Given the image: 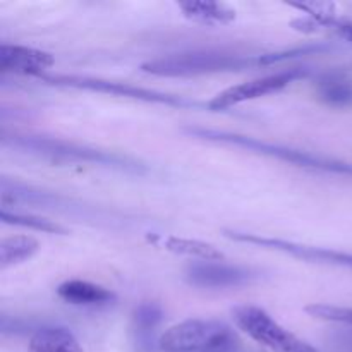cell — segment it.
I'll return each mask as SVG.
<instances>
[{
  "mask_svg": "<svg viewBox=\"0 0 352 352\" xmlns=\"http://www.w3.org/2000/svg\"><path fill=\"white\" fill-rule=\"evenodd\" d=\"M179 9L192 23L223 26L236 19V10L223 2H181Z\"/></svg>",
  "mask_w": 352,
  "mask_h": 352,
  "instance_id": "15",
  "label": "cell"
},
{
  "mask_svg": "<svg viewBox=\"0 0 352 352\" xmlns=\"http://www.w3.org/2000/svg\"><path fill=\"white\" fill-rule=\"evenodd\" d=\"M308 74L309 69L291 67L284 69V71L272 72V74L260 76V78H254L251 81L239 82V85H234L230 88L223 89L219 95L213 96L210 102H206V110L226 112V110L243 105V103L251 102V100L263 98V96L282 91L289 85H292L298 79L306 78Z\"/></svg>",
  "mask_w": 352,
  "mask_h": 352,
  "instance_id": "7",
  "label": "cell"
},
{
  "mask_svg": "<svg viewBox=\"0 0 352 352\" xmlns=\"http://www.w3.org/2000/svg\"><path fill=\"white\" fill-rule=\"evenodd\" d=\"M162 352H234L239 339L232 327L213 318H188L168 327L157 342Z\"/></svg>",
  "mask_w": 352,
  "mask_h": 352,
  "instance_id": "4",
  "label": "cell"
},
{
  "mask_svg": "<svg viewBox=\"0 0 352 352\" xmlns=\"http://www.w3.org/2000/svg\"><path fill=\"white\" fill-rule=\"evenodd\" d=\"M232 320L241 332L272 352H318L308 342L282 327L270 313L254 305L232 308Z\"/></svg>",
  "mask_w": 352,
  "mask_h": 352,
  "instance_id": "6",
  "label": "cell"
},
{
  "mask_svg": "<svg viewBox=\"0 0 352 352\" xmlns=\"http://www.w3.org/2000/svg\"><path fill=\"white\" fill-rule=\"evenodd\" d=\"M223 236L230 241H236V243L278 251V253L289 254V256L299 258V260L313 261V263H325L332 265V267L352 270V253H346V251L322 246H309V244L294 243V241L280 239V237H268L261 236V234L241 232V230H223Z\"/></svg>",
  "mask_w": 352,
  "mask_h": 352,
  "instance_id": "8",
  "label": "cell"
},
{
  "mask_svg": "<svg viewBox=\"0 0 352 352\" xmlns=\"http://www.w3.org/2000/svg\"><path fill=\"white\" fill-rule=\"evenodd\" d=\"M322 28H327V30H330L332 33H336L340 40L352 43V21L340 19L337 14H333V16L325 17V19L318 21V23L315 24V30H322Z\"/></svg>",
  "mask_w": 352,
  "mask_h": 352,
  "instance_id": "20",
  "label": "cell"
},
{
  "mask_svg": "<svg viewBox=\"0 0 352 352\" xmlns=\"http://www.w3.org/2000/svg\"><path fill=\"white\" fill-rule=\"evenodd\" d=\"M184 278L192 287L222 291V289H239L253 284L258 278V274L253 268L227 263L223 260H192L191 263L186 265Z\"/></svg>",
  "mask_w": 352,
  "mask_h": 352,
  "instance_id": "9",
  "label": "cell"
},
{
  "mask_svg": "<svg viewBox=\"0 0 352 352\" xmlns=\"http://www.w3.org/2000/svg\"><path fill=\"white\" fill-rule=\"evenodd\" d=\"M148 243H151L157 248H162V250L168 251V253L189 256L191 260H223L222 251L217 246H213V244L205 243V241L155 234V236H148Z\"/></svg>",
  "mask_w": 352,
  "mask_h": 352,
  "instance_id": "12",
  "label": "cell"
},
{
  "mask_svg": "<svg viewBox=\"0 0 352 352\" xmlns=\"http://www.w3.org/2000/svg\"><path fill=\"white\" fill-rule=\"evenodd\" d=\"M57 296L72 306H109L117 299L116 292L103 287L100 284H93L81 278H71L62 282L57 287Z\"/></svg>",
  "mask_w": 352,
  "mask_h": 352,
  "instance_id": "11",
  "label": "cell"
},
{
  "mask_svg": "<svg viewBox=\"0 0 352 352\" xmlns=\"http://www.w3.org/2000/svg\"><path fill=\"white\" fill-rule=\"evenodd\" d=\"M330 41H313L299 47L282 48L265 54H241L226 50H191L164 55L141 64L144 74L157 78H195V76L222 74V72H241L250 69H263L280 62L294 60L308 55H322L333 50Z\"/></svg>",
  "mask_w": 352,
  "mask_h": 352,
  "instance_id": "1",
  "label": "cell"
},
{
  "mask_svg": "<svg viewBox=\"0 0 352 352\" xmlns=\"http://www.w3.org/2000/svg\"><path fill=\"white\" fill-rule=\"evenodd\" d=\"M54 65L55 57L50 52L24 45H0V71L3 74L38 79L48 74Z\"/></svg>",
  "mask_w": 352,
  "mask_h": 352,
  "instance_id": "10",
  "label": "cell"
},
{
  "mask_svg": "<svg viewBox=\"0 0 352 352\" xmlns=\"http://www.w3.org/2000/svg\"><path fill=\"white\" fill-rule=\"evenodd\" d=\"M28 352H85L71 330L64 327H41L31 336Z\"/></svg>",
  "mask_w": 352,
  "mask_h": 352,
  "instance_id": "13",
  "label": "cell"
},
{
  "mask_svg": "<svg viewBox=\"0 0 352 352\" xmlns=\"http://www.w3.org/2000/svg\"><path fill=\"white\" fill-rule=\"evenodd\" d=\"M316 95L333 109L352 107V76L346 72H327L316 81Z\"/></svg>",
  "mask_w": 352,
  "mask_h": 352,
  "instance_id": "14",
  "label": "cell"
},
{
  "mask_svg": "<svg viewBox=\"0 0 352 352\" xmlns=\"http://www.w3.org/2000/svg\"><path fill=\"white\" fill-rule=\"evenodd\" d=\"M305 311L311 315L313 318L325 320V322L344 323V325L352 327V308H342V306L332 305H309L306 306Z\"/></svg>",
  "mask_w": 352,
  "mask_h": 352,
  "instance_id": "19",
  "label": "cell"
},
{
  "mask_svg": "<svg viewBox=\"0 0 352 352\" xmlns=\"http://www.w3.org/2000/svg\"><path fill=\"white\" fill-rule=\"evenodd\" d=\"M2 146L12 148L21 153L52 162V164L64 165H91V167H105L112 170L127 172V174L143 175L148 167L143 162L129 157V155L117 153V151L100 150L88 144L74 143V141L58 140L41 134H23V133H2Z\"/></svg>",
  "mask_w": 352,
  "mask_h": 352,
  "instance_id": "2",
  "label": "cell"
},
{
  "mask_svg": "<svg viewBox=\"0 0 352 352\" xmlns=\"http://www.w3.org/2000/svg\"><path fill=\"white\" fill-rule=\"evenodd\" d=\"M40 250V243L31 236H12L0 243V268L7 270L10 267L31 260Z\"/></svg>",
  "mask_w": 352,
  "mask_h": 352,
  "instance_id": "16",
  "label": "cell"
},
{
  "mask_svg": "<svg viewBox=\"0 0 352 352\" xmlns=\"http://www.w3.org/2000/svg\"><path fill=\"white\" fill-rule=\"evenodd\" d=\"M36 81L43 82L47 86H57V88H72V89H85V91L105 93V95L120 96V98L136 100V102L155 103V105L175 107V109H201L206 103L198 102V100L188 98L182 95H174V93L160 91V89L144 88V86L131 85V82L112 81L105 78H93V76H79V74H54L48 72L38 78Z\"/></svg>",
  "mask_w": 352,
  "mask_h": 352,
  "instance_id": "5",
  "label": "cell"
},
{
  "mask_svg": "<svg viewBox=\"0 0 352 352\" xmlns=\"http://www.w3.org/2000/svg\"><path fill=\"white\" fill-rule=\"evenodd\" d=\"M164 320V309L158 302L144 301L133 311V330L140 340L150 339Z\"/></svg>",
  "mask_w": 352,
  "mask_h": 352,
  "instance_id": "17",
  "label": "cell"
},
{
  "mask_svg": "<svg viewBox=\"0 0 352 352\" xmlns=\"http://www.w3.org/2000/svg\"><path fill=\"white\" fill-rule=\"evenodd\" d=\"M184 133L191 138L210 141V143L229 144V146L243 148L251 153L263 155V157L274 158V160L285 162L289 165L308 168V170L325 172V174L337 175H352V164L339 160V158L327 157V155L313 153V151L299 150V148L287 146V144L272 143V141L260 140V138L246 136V134L232 133V131L215 129V127L205 126H188L184 127Z\"/></svg>",
  "mask_w": 352,
  "mask_h": 352,
  "instance_id": "3",
  "label": "cell"
},
{
  "mask_svg": "<svg viewBox=\"0 0 352 352\" xmlns=\"http://www.w3.org/2000/svg\"><path fill=\"white\" fill-rule=\"evenodd\" d=\"M0 219L3 223H9V226L23 227V229H31L38 230V232L45 234H67V229L62 227L60 223L54 222V220L41 219L38 215H31V213H19V212H9L7 208L2 210L0 213Z\"/></svg>",
  "mask_w": 352,
  "mask_h": 352,
  "instance_id": "18",
  "label": "cell"
}]
</instances>
